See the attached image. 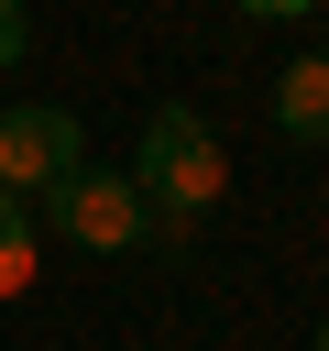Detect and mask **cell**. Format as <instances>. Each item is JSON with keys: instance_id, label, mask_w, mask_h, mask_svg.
<instances>
[{"instance_id": "1", "label": "cell", "mask_w": 329, "mask_h": 351, "mask_svg": "<svg viewBox=\"0 0 329 351\" xmlns=\"http://www.w3.org/2000/svg\"><path fill=\"white\" fill-rule=\"evenodd\" d=\"M132 186H143V208H154V219H197V208L230 186L219 132H208L197 110H154V121H143V154H132Z\"/></svg>"}, {"instance_id": "2", "label": "cell", "mask_w": 329, "mask_h": 351, "mask_svg": "<svg viewBox=\"0 0 329 351\" xmlns=\"http://www.w3.org/2000/svg\"><path fill=\"white\" fill-rule=\"evenodd\" d=\"M88 165V143H77V110H55V99H33V110H0V186L33 208V197H55L66 176Z\"/></svg>"}, {"instance_id": "3", "label": "cell", "mask_w": 329, "mask_h": 351, "mask_svg": "<svg viewBox=\"0 0 329 351\" xmlns=\"http://www.w3.org/2000/svg\"><path fill=\"white\" fill-rule=\"evenodd\" d=\"M44 208H55V230H66V241H88V252H132V241H154L143 186H132V176H99V165H77Z\"/></svg>"}, {"instance_id": "4", "label": "cell", "mask_w": 329, "mask_h": 351, "mask_svg": "<svg viewBox=\"0 0 329 351\" xmlns=\"http://www.w3.org/2000/svg\"><path fill=\"white\" fill-rule=\"evenodd\" d=\"M274 121H285L296 143H329V55H296V66L274 77Z\"/></svg>"}, {"instance_id": "5", "label": "cell", "mask_w": 329, "mask_h": 351, "mask_svg": "<svg viewBox=\"0 0 329 351\" xmlns=\"http://www.w3.org/2000/svg\"><path fill=\"white\" fill-rule=\"evenodd\" d=\"M22 274H33V208H22L11 186H0V296H11Z\"/></svg>"}, {"instance_id": "6", "label": "cell", "mask_w": 329, "mask_h": 351, "mask_svg": "<svg viewBox=\"0 0 329 351\" xmlns=\"http://www.w3.org/2000/svg\"><path fill=\"white\" fill-rule=\"evenodd\" d=\"M22 44H33V33H22V0H0V77L22 66Z\"/></svg>"}, {"instance_id": "7", "label": "cell", "mask_w": 329, "mask_h": 351, "mask_svg": "<svg viewBox=\"0 0 329 351\" xmlns=\"http://www.w3.org/2000/svg\"><path fill=\"white\" fill-rule=\"evenodd\" d=\"M241 11H263V22H285V11H307V0H241Z\"/></svg>"}, {"instance_id": "8", "label": "cell", "mask_w": 329, "mask_h": 351, "mask_svg": "<svg viewBox=\"0 0 329 351\" xmlns=\"http://www.w3.org/2000/svg\"><path fill=\"white\" fill-rule=\"evenodd\" d=\"M318 351H329V329H318Z\"/></svg>"}]
</instances>
